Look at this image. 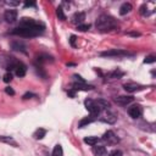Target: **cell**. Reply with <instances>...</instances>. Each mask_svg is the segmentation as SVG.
Listing matches in <instances>:
<instances>
[{
    "instance_id": "cell-1",
    "label": "cell",
    "mask_w": 156,
    "mask_h": 156,
    "mask_svg": "<svg viewBox=\"0 0 156 156\" xmlns=\"http://www.w3.org/2000/svg\"><path fill=\"white\" fill-rule=\"evenodd\" d=\"M95 26H96V29L101 32H109L117 27V21L109 15H101L96 20Z\"/></svg>"
},
{
    "instance_id": "cell-2",
    "label": "cell",
    "mask_w": 156,
    "mask_h": 156,
    "mask_svg": "<svg viewBox=\"0 0 156 156\" xmlns=\"http://www.w3.org/2000/svg\"><path fill=\"white\" fill-rule=\"evenodd\" d=\"M18 27H22V28H29V29H35V31H39V32H43L45 26L44 23L42 22H38L33 18H29V17H23L21 18L20 21V24Z\"/></svg>"
},
{
    "instance_id": "cell-3",
    "label": "cell",
    "mask_w": 156,
    "mask_h": 156,
    "mask_svg": "<svg viewBox=\"0 0 156 156\" xmlns=\"http://www.w3.org/2000/svg\"><path fill=\"white\" fill-rule=\"evenodd\" d=\"M15 35H20V37H24V38H32V37H37L42 32L35 31V29H29V28H22V27H17L11 32Z\"/></svg>"
},
{
    "instance_id": "cell-4",
    "label": "cell",
    "mask_w": 156,
    "mask_h": 156,
    "mask_svg": "<svg viewBox=\"0 0 156 156\" xmlns=\"http://www.w3.org/2000/svg\"><path fill=\"white\" fill-rule=\"evenodd\" d=\"M84 105H85V109L89 111L90 116L94 117V118L100 115L101 109H100V106L98 105V104H96L94 100H92V99H87V100L84 101Z\"/></svg>"
},
{
    "instance_id": "cell-5",
    "label": "cell",
    "mask_w": 156,
    "mask_h": 156,
    "mask_svg": "<svg viewBox=\"0 0 156 156\" xmlns=\"http://www.w3.org/2000/svg\"><path fill=\"white\" fill-rule=\"evenodd\" d=\"M129 53L121 49H112V50H107V51H104L101 53V56H128Z\"/></svg>"
},
{
    "instance_id": "cell-6",
    "label": "cell",
    "mask_w": 156,
    "mask_h": 156,
    "mask_svg": "<svg viewBox=\"0 0 156 156\" xmlns=\"http://www.w3.org/2000/svg\"><path fill=\"white\" fill-rule=\"evenodd\" d=\"M102 139L105 140V141L107 143V144H111V145L117 144V143H118V138L116 137V134H115L112 131H107V132L104 133Z\"/></svg>"
},
{
    "instance_id": "cell-7",
    "label": "cell",
    "mask_w": 156,
    "mask_h": 156,
    "mask_svg": "<svg viewBox=\"0 0 156 156\" xmlns=\"http://www.w3.org/2000/svg\"><path fill=\"white\" fill-rule=\"evenodd\" d=\"M4 18L6 22L9 23H12V22H15L17 20V11L14 10V9H9L5 11V14H4Z\"/></svg>"
},
{
    "instance_id": "cell-8",
    "label": "cell",
    "mask_w": 156,
    "mask_h": 156,
    "mask_svg": "<svg viewBox=\"0 0 156 156\" xmlns=\"http://www.w3.org/2000/svg\"><path fill=\"white\" fill-rule=\"evenodd\" d=\"M141 112H143V110H141V107L139 105H133V106H131L128 109V113L132 118H139V117L141 116Z\"/></svg>"
},
{
    "instance_id": "cell-9",
    "label": "cell",
    "mask_w": 156,
    "mask_h": 156,
    "mask_svg": "<svg viewBox=\"0 0 156 156\" xmlns=\"http://www.w3.org/2000/svg\"><path fill=\"white\" fill-rule=\"evenodd\" d=\"M123 88H124L126 92H128V93H134V92H137V90H140L143 87L140 84H138V83L131 82V83H126L123 85Z\"/></svg>"
},
{
    "instance_id": "cell-10",
    "label": "cell",
    "mask_w": 156,
    "mask_h": 156,
    "mask_svg": "<svg viewBox=\"0 0 156 156\" xmlns=\"http://www.w3.org/2000/svg\"><path fill=\"white\" fill-rule=\"evenodd\" d=\"M85 20V14L84 12H76V14L72 16V23L79 26V24H83Z\"/></svg>"
},
{
    "instance_id": "cell-11",
    "label": "cell",
    "mask_w": 156,
    "mask_h": 156,
    "mask_svg": "<svg viewBox=\"0 0 156 156\" xmlns=\"http://www.w3.org/2000/svg\"><path fill=\"white\" fill-rule=\"evenodd\" d=\"M115 101L117 104H120V105L124 106V105H128V104H131L133 101V96H127V95H121V96H117L115 99Z\"/></svg>"
},
{
    "instance_id": "cell-12",
    "label": "cell",
    "mask_w": 156,
    "mask_h": 156,
    "mask_svg": "<svg viewBox=\"0 0 156 156\" xmlns=\"http://www.w3.org/2000/svg\"><path fill=\"white\" fill-rule=\"evenodd\" d=\"M92 89H94L93 85H89L85 83H74L73 84V90H85V92H88V90H92Z\"/></svg>"
},
{
    "instance_id": "cell-13",
    "label": "cell",
    "mask_w": 156,
    "mask_h": 156,
    "mask_svg": "<svg viewBox=\"0 0 156 156\" xmlns=\"http://www.w3.org/2000/svg\"><path fill=\"white\" fill-rule=\"evenodd\" d=\"M93 154L95 156H104V155H106V148L105 146H102V145H98V146H93L92 149Z\"/></svg>"
},
{
    "instance_id": "cell-14",
    "label": "cell",
    "mask_w": 156,
    "mask_h": 156,
    "mask_svg": "<svg viewBox=\"0 0 156 156\" xmlns=\"http://www.w3.org/2000/svg\"><path fill=\"white\" fill-rule=\"evenodd\" d=\"M0 141H1V143H5V144H9V145H12V146H17L16 140H15L14 138H12V137L0 135Z\"/></svg>"
},
{
    "instance_id": "cell-15",
    "label": "cell",
    "mask_w": 156,
    "mask_h": 156,
    "mask_svg": "<svg viewBox=\"0 0 156 156\" xmlns=\"http://www.w3.org/2000/svg\"><path fill=\"white\" fill-rule=\"evenodd\" d=\"M15 72H16V76L17 77H23L26 74V72H27V67L24 66V65L20 61L18 65H17V67L15 68Z\"/></svg>"
},
{
    "instance_id": "cell-16",
    "label": "cell",
    "mask_w": 156,
    "mask_h": 156,
    "mask_svg": "<svg viewBox=\"0 0 156 156\" xmlns=\"http://www.w3.org/2000/svg\"><path fill=\"white\" fill-rule=\"evenodd\" d=\"M132 9H133L132 4H129V3H124V4H122V6L120 7V15H122V16L127 15L128 12H131V11H132Z\"/></svg>"
},
{
    "instance_id": "cell-17",
    "label": "cell",
    "mask_w": 156,
    "mask_h": 156,
    "mask_svg": "<svg viewBox=\"0 0 156 156\" xmlns=\"http://www.w3.org/2000/svg\"><path fill=\"white\" fill-rule=\"evenodd\" d=\"M98 141H99V138H98V137H85V138H84V143H85V144L92 145V146L96 145Z\"/></svg>"
},
{
    "instance_id": "cell-18",
    "label": "cell",
    "mask_w": 156,
    "mask_h": 156,
    "mask_svg": "<svg viewBox=\"0 0 156 156\" xmlns=\"http://www.w3.org/2000/svg\"><path fill=\"white\" fill-rule=\"evenodd\" d=\"M94 120H95V118H94V117H92V116H89V117H84L83 120H81V122H79V124H78V127H79V128H83V127L88 126L89 123H92Z\"/></svg>"
},
{
    "instance_id": "cell-19",
    "label": "cell",
    "mask_w": 156,
    "mask_h": 156,
    "mask_svg": "<svg viewBox=\"0 0 156 156\" xmlns=\"http://www.w3.org/2000/svg\"><path fill=\"white\" fill-rule=\"evenodd\" d=\"M45 134H46V131H45V129H43V128H39V129H37V131L34 132L33 137H34V139L39 140V139H43V138L45 137Z\"/></svg>"
},
{
    "instance_id": "cell-20",
    "label": "cell",
    "mask_w": 156,
    "mask_h": 156,
    "mask_svg": "<svg viewBox=\"0 0 156 156\" xmlns=\"http://www.w3.org/2000/svg\"><path fill=\"white\" fill-rule=\"evenodd\" d=\"M11 46H12V49H14V50H21V51H23V53H26L24 44H22L20 42H14V43L11 44Z\"/></svg>"
},
{
    "instance_id": "cell-21",
    "label": "cell",
    "mask_w": 156,
    "mask_h": 156,
    "mask_svg": "<svg viewBox=\"0 0 156 156\" xmlns=\"http://www.w3.org/2000/svg\"><path fill=\"white\" fill-rule=\"evenodd\" d=\"M95 102L100 106V109H109V107H110V102L106 101V100H104V99H99V100H96Z\"/></svg>"
},
{
    "instance_id": "cell-22",
    "label": "cell",
    "mask_w": 156,
    "mask_h": 156,
    "mask_svg": "<svg viewBox=\"0 0 156 156\" xmlns=\"http://www.w3.org/2000/svg\"><path fill=\"white\" fill-rule=\"evenodd\" d=\"M53 156H63V150H62V146L60 144L55 145V148L53 150Z\"/></svg>"
},
{
    "instance_id": "cell-23",
    "label": "cell",
    "mask_w": 156,
    "mask_h": 156,
    "mask_svg": "<svg viewBox=\"0 0 156 156\" xmlns=\"http://www.w3.org/2000/svg\"><path fill=\"white\" fill-rule=\"evenodd\" d=\"M56 15H57L59 20H61V21H65V20H66V15H65L63 9H62L61 6H59V7L56 9Z\"/></svg>"
},
{
    "instance_id": "cell-24",
    "label": "cell",
    "mask_w": 156,
    "mask_h": 156,
    "mask_svg": "<svg viewBox=\"0 0 156 156\" xmlns=\"http://www.w3.org/2000/svg\"><path fill=\"white\" fill-rule=\"evenodd\" d=\"M37 60L40 62V63H43V62H49V61H53V57L51 56H49V55H39L38 57H37Z\"/></svg>"
},
{
    "instance_id": "cell-25",
    "label": "cell",
    "mask_w": 156,
    "mask_h": 156,
    "mask_svg": "<svg viewBox=\"0 0 156 156\" xmlns=\"http://www.w3.org/2000/svg\"><path fill=\"white\" fill-rule=\"evenodd\" d=\"M116 118H117V117L113 115V113H106V121L109 122V123H115L116 122Z\"/></svg>"
},
{
    "instance_id": "cell-26",
    "label": "cell",
    "mask_w": 156,
    "mask_h": 156,
    "mask_svg": "<svg viewBox=\"0 0 156 156\" xmlns=\"http://www.w3.org/2000/svg\"><path fill=\"white\" fill-rule=\"evenodd\" d=\"M155 61H156V56L155 55H149V56L145 57L144 63H154Z\"/></svg>"
},
{
    "instance_id": "cell-27",
    "label": "cell",
    "mask_w": 156,
    "mask_h": 156,
    "mask_svg": "<svg viewBox=\"0 0 156 156\" xmlns=\"http://www.w3.org/2000/svg\"><path fill=\"white\" fill-rule=\"evenodd\" d=\"M90 28V26L89 24H79V26H77V29L78 31H81V32H85Z\"/></svg>"
},
{
    "instance_id": "cell-28",
    "label": "cell",
    "mask_w": 156,
    "mask_h": 156,
    "mask_svg": "<svg viewBox=\"0 0 156 156\" xmlns=\"http://www.w3.org/2000/svg\"><path fill=\"white\" fill-rule=\"evenodd\" d=\"M140 14H141L143 16H146V15H149V11H148L146 5H143V6L140 7Z\"/></svg>"
},
{
    "instance_id": "cell-29",
    "label": "cell",
    "mask_w": 156,
    "mask_h": 156,
    "mask_svg": "<svg viewBox=\"0 0 156 156\" xmlns=\"http://www.w3.org/2000/svg\"><path fill=\"white\" fill-rule=\"evenodd\" d=\"M11 81H12V74L9 73V72L5 73V74H4V82H5V83H9V82H11Z\"/></svg>"
},
{
    "instance_id": "cell-30",
    "label": "cell",
    "mask_w": 156,
    "mask_h": 156,
    "mask_svg": "<svg viewBox=\"0 0 156 156\" xmlns=\"http://www.w3.org/2000/svg\"><path fill=\"white\" fill-rule=\"evenodd\" d=\"M73 78H74L76 83H85V81L83 79V78H82L81 76H78V74H74V76H73Z\"/></svg>"
},
{
    "instance_id": "cell-31",
    "label": "cell",
    "mask_w": 156,
    "mask_h": 156,
    "mask_svg": "<svg viewBox=\"0 0 156 156\" xmlns=\"http://www.w3.org/2000/svg\"><path fill=\"white\" fill-rule=\"evenodd\" d=\"M5 92H6V94H9V95H15V90L12 89L11 87H6V88H5Z\"/></svg>"
},
{
    "instance_id": "cell-32",
    "label": "cell",
    "mask_w": 156,
    "mask_h": 156,
    "mask_svg": "<svg viewBox=\"0 0 156 156\" xmlns=\"http://www.w3.org/2000/svg\"><path fill=\"white\" fill-rule=\"evenodd\" d=\"M110 156H122V151L121 150H113L110 152Z\"/></svg>"
},
{
    "instance_id": "cell-33",
    "label": "cell",
    "mask_w": 156,
    "mask_h": 156,
    "mask_svg": "<svg viewBox=\"0 0 156 156\" xmlns=\"http://www.w3.org/2000/svg\"><path fill=\"white\" fill-rule=\"evenodd\" d=\"M123 74H124L123 72H117V71H116V72H113V73L111 74V77H112V78H120V77H122Z\"/></svg>"
},
{
    "instance_id": "cell-34",
    "label": "cell",
    "mask_w": 156,
    "mask_h": 156,
    "mask_svg": "<svg viewBox=\"0 0 156 156\" xmlns=\"http://www.w3.org/2000/svg\"><path fill=\"white\" fill-rule=\"evenodd\" d=\"M76 39H77L76 35H71V37H70V43H71V45H72L73 48L76 46Z\"/></svg>"
},
{
    "instance_id": "cell-35",
    "label": "cell",
    "mask_w": 156,
    "mask_h": 156,
    "mask_svg": "<svg viewBox=\"0 0 156 156\" xmlns=\"http://www.w3.org/2000/svg\"><path fill=\"white\" fill-rule=\"evenodd\" d=\"M24 6H26V7L33 6V7H34V6H35V3H33V1H26V3H24Z\"/></svg>"
},
{
    "instance_id": "cell-36",
    "label": "cell",
    "mask_w": 156,
    "mask_h": 156,
    "mask_svg": "<svg viewBox=\"0 0 156 156\" xmlns=\"http://www.w3.org/2000/svg\"><path fill=\"white\" fill-rule=\"evenodd\" d=\"M68 95H70L71 98H74V95H76V90H73V89L68 90Z\"/></svg>"
},
{
    "instance_id": "cell-37",
    "label": "cell",
    "mask_w": 156,
    "mask_h": 156,
    "mask_svg": "<svg viewBox=\"0 0 156 156\" xmlns=\"http://www.w3.org/2000/svg\"><path fill=\"white\" fill-rule=\"evenodd\" d=\"M32 96H34V94H32V93H27V94H24V95H23V99H29V98H32Z\"/></svg>"
}]
</instances>
